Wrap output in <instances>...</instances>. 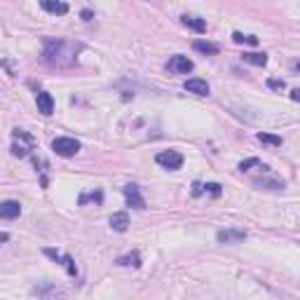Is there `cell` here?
Masks as SVG:
<instances>
[{
  "mask_svg": "<svg viewBox=\"0 0 300 300\" xmlns=\"http://www.w3.org/2000/svg\"><path fill=\"white\" fill-rule=\"evenodd\" d=\"M52 150L61 157H73L75 152L80 150V141L71 139V136H59V139L52 141Z\"/></svg>",
  "mask_w": 300,
  "mask_h": 300,
  "instance_id": "cell-1",
  "label": "cell"
},
{
  "mask_svg": "<svg viewBox=\"0 0 300 300\" xmlns=\"http://www.w3.org/2000/svg\"><path fill=\"white\" fill-rule=\"evenodd\" d=\"M157 164L164 167V169H169V172H176V169L183 167V155L178 150H164V152L157 155Z\"/></svg>",
  "mask_w": 300,
  "mask_h": 300,
  "instance_id": "cell-2",
  "label": "cell"
},
{
  "mask_svg": "<svg viewBox=\"0 0 300 300\" xmlns=\"http://www.w3.org/2000/svg\"><path fill=\"white\" fill-rule=\"evenodd\" d=\"M125 200H127V204L131 206V209H139V211H143V209H146V200L141 197L139 185H134V183L125 185Z\"/></svg>",
  "mask_w": 300,
  "mask_h": 300,
  "instance_id": "cell-3",
  "label": "cell"
},
{
  "mask_svg": "<svg viewBox=\"0 0 300 300\" xmlns=\"http://www.w3.org/2000/svg\"><path fill=\"white\" fill-rule=\"evenodd\" d=\"M22 214V204L14 202V200H7V202L0 204V218H5V221H14V218H19Z\"/></svg>",
  "mask_w": 300,
  "mask_h": 300,
  "instance_id": "cell-4",
  "label": "cell"
},
{
  "mask_svg": "<svg viewBox=\"0 0 300 300\" xmlns=\"http://www.w3.org/2000/svg\"><path fill=\"white\" fill-rule=\"evenodd\" d=\"M216 237H218L221 244H239V242L247 239V232L244 230H221Z\"/></svg>",
  "mask_w": 300,
  "mask_h": 300,
  "instance_id": "cell-5",
  "label": "cell"
},
{
  "mask_svg": "<svg viewBox=\"0 0 300 300\" xmlns=\"http://www.w3.org/2000/svg\"><path fill=\"white\" fill-rule=\"evenodd\" d=\"M193 61L188 59V56H172V61H169V71H174V73H181V75H185V73H190L193 71Z\"/></svg>",
  "mask_w": 300,
  "mask_h": 300,
  "instance_id": "cell-6",
  "label": "cell"
},
{
  "mask_svg": "<svg viewBox=\"0 0 300 300\" xmlns=\"http://www.w3.org/2000/svg\"><path fill=\"white\" fill-rule=\"evenodd\" d=\"M185 89H188L190 94H197V97H206V94H209L206 80H200V77H190V80L185 82Z\"/></svg>",
  "mask_w": 300,
  "mask_h": 300,
  "instance_id": "cell-7",
  "label": "cell"
},
{
  "mask_svg": "<svg viewBox=\"0 0 300 300\" xmlns=\"http://www.w3.org/2000/svg\"><path fill=\"white\" fill-rule=\"evenodd\" d=\"M35 103H38V110H40L43 115H52V113H54V99H52V94L40 92V94L35 97Z\"/></svg>",
  "mask_w": 300,
  "mask_h": 300,
  "instance_id": "cell-8",
  "label": "cell"
},
{
  "mask_svg": "<svg viewBox=\"0 0 300 300\" xmlns=\"http://www.w3.org/2000/svg\"><path fill=\"white\" fill-rule=\"evenodd\" d=\"M14 136L24 139L26 143H33V139L26 134V131H22V129H17V131H14ZM28 150H31V146H22V143H14V146H12V152H14L17 157H26V155H28Z\"/></svg>",
  "mask_w": 300,
  "mask_h": 300,
  "instance_id": "cell-9",
  "label": "cell"
},
{
  "mask_svg": "<svg viewBox=\"0 0 300 300\" xmlns=\"http://www.w3.org/2000/svg\"><path fill=\"white\" fill-rule=\"evenodd\" d=\"M40 5H43V10H47L50 14H66L68 12V5H66L64 0H40Z\"/></svg>",
  "mask_w": 300,
  "mask_h": 300,
  "instance_id": "cell-10",
  "label": "cell"
},
{
  "mask_svg": "<svg viewBox=\"0 0 300 300\" xmlns=\"http://www.w3.org/2000/svg\"><path fill=\"white\" fill-rule=\"evenodd\" d=\"M110 227L115 230V232H125L129 227V216L125 211H118V214L110 216Z\"/></svg>",
  "mask_w": 300,
  "mask_h": 300,
  "instance_id": "cell-11",
  "label": "cell"
},
{
  "mask_svg": "<svg viewBox=\"0 0 300 300\" xmlns=\"http://www.w3.org/2000/svg\"><path fill=\"white\" fill-rule=\"evenodd\" d=\"M181 22H183V26H188V28H193V31H197V33L206 31V22L200 19V17H188V14H183Z\"/></svg>",
  "mask_w": 300,
  "mask_h": 300,
  "instance_id": "cell-12",
  "label": "cell"
},
{
  "mask_svg": "<svg viewBox=\"0 0 300 300\" xmlns=\"http://www.w3.org/2000/svg\"><path fill=\"white\" fill-rule=\"evenodd\" d=\"M247 64H253V66H265L268 64V54H256V52H249L242 56Z\"/></svg>",
  "mask_w": 300,
  "mask_h": 300,
  "instance_id": "cell-13",
  "label": "cell"
},
{
  "mask_svg": "<svg viewBox=\"0 0 300 300\" xmlns=\"http://www.w3.org/2000/svg\"><path fill=\"white\" fill-rule=\"evenodd\" d=\"M193 47L197 50V52H202V54H218V45H214V43H204V40H197Z\"/></svg>",
  "mask_w": 300,
  "mask_h": 300,
  "instance_id": "cell-14",
  "label": "cell"
},
{
  "mask_svg": "<svg viewBox=\"0 0 300 300\" xmlns=\"http://www.w3.org/2000/svg\"><path fill=\"white\" fill-rule=\"evenodd\" d=\"M232 40H235L237 45H242V43H247V45H258V38L256 35H244V33H232Z\"/></svg>",
  "mask_w": 300,
  "mask_h": 300,
  "instance_id": "cell-15",
  "label": "cell"
},
{
  "mask_svg": "<svg viewBox=\"0 0 300 300\" xmlns=\"http://www.w3.org/2000/svg\"><path fill=\"white\" fill-rule=\"evenodd\" d=\"M253 185H256V188H265V190H279V188H284V183L272 181V178H265V181H256Z\"/></svg>",
  "mask_w": 300,
  "mask_h": 300,
  "instance_id": "cell-16",
  "label": "cell"
},
{
  "mask_svg": "<svg viewBox=\"0 0 300 300\" xmlns=\"http://www.w3.org/2000/svg\"><path fill=\"white\" fill-rule=\"evenodd\" d=\"M118 263H120V265H134V268H139V265H141V256L134 251V253H129V256H122Z\"/></svg>",
  "mask_w": 300,
  "mask_h": 300,
  "instance_id": "cell-17",
  "label": "cell"
},
{
  "mask_svg": "<svg viewBox=\"0 0 300 300\" xmlns=\"http://www.w3.org/2000/svg\"><path fill=\"white\" fill-rule=\"evenodd\" d=\"M256 139L260 141V143H268V146H275V148H277V146H281V139H279V136H275V134H258Z\"/></svg>",
  "mask_w": 300,
  "mask_h": 300,
  "instance_id": "cell-18",
  "label": "cell"
},
{
  "mask_svg": "<svg viewBox=\"0 0 300 300\" xmlns=\"http://www.w3.org/2000/svg\"><path fill=\"white\" fill-rule=\"evenodd\" d=\"M249 167H260V160L251 157V160H247V162H242V164H239V169H242V172H247Z\"/></svg>",
  "mask_w": 300,
  "mask_h": 300,
  "instance_id": "cell-19",
  "label": "cell"
},
{
  "mask_svg": "<svg viewBox=\"0 0 300 300\" xmlns=\"http://www.w3.org/2000/svg\"><path fill=\"white\" fill-rule=\"evenodd\" d=\"M204 188H206V190H209V193H211V195H216V197L221 195V185H218V183H206Z\"/></svg>",
  "mask_w": 300,
  "mask_h": 300,
  "instance_id": "cell-20",
  "label": "cell"
},
{
  "mask_svg": "<svg viewBox=\"0 0 300 300\" xmlns=\"http://www.w3.org/2000/svg\"><path fill=\"white\" fill-rule=\"evenodd\" d=\"M270 87L272 89H284V80H270Z\"/></svg>",
  "mask_w": 300,
  "mask_h": 300,
  "instance_id": "cell-21",
  "label": "cell"
},
{
  "mask_svg": "<svg viewBox=\"0 0 300 300\" xmlns=\"http://www.w3.org/2000/svg\"><path fill=\"white\" fill-rule=\"evenodd\" d=\"M193 193L195 195H202V185H200V183H195V185H193Z\"/></svg>",
  "mask_w": 300,
  "mask_h": 300,
  "instance_id": "cell-22",
  "label": "cell"
},
{
  "mask_svg": "<svg viewBox=\"0 0 300 300\" xmlns=\"http://www.w3.org/2000/svg\"><path fill=\"white\" fill-rule=\"evenodd\" d=\"M92 17H94V14H92V12H89V10H85V12H82V19H87V22H89Z\"/></svg>",
  "mask_w": 300,
  "mask_h": 300,
  "instance_id": "cell-23",
  "label": "cell"
},
{
  "mask_svg": "<svg viewBox=\"0 0 300 300\" xmlns=\"http://www.w3.org/2000/svg\"><path fill=\"white\" fill-rule=\"evenodd\" d=\"M291 99H293V101H298V99H300V92H298V89H293V92H291Z\"/></svg>",
  "mask_w": 300,
  "mask_h": 300,
  "instance_id": "cell-24",
  "label": "cell"
}]
</instances>
